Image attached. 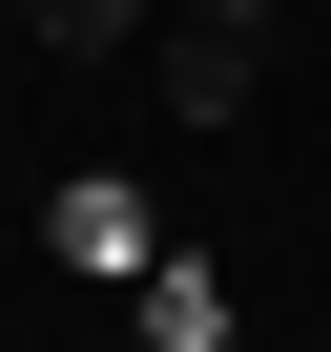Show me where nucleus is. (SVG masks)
<instances>
[{"label": "nucleus", "instance_id": "1", "mask_svg": "<svg viewBox=\"0 0 331 352\" xmlns=\"http://www.w3.org/2000/svg\"><path fill=\"white\" fill-rule=\"evenodd\" d=\"M249 83H269V42H187L166 21V124H249Z\"/></svg>", "mask_w": 331, "mask_h": 352}, {"label": "nucleus", "instance_id": "2", "mask_svg": "<svg viewBox=\"0 0 331 352\" xmlns=\"http://www.w3.org/2000/svg\"><path fill=\"white\" fill-rule=\"evenodd\" d=\"M62 249H83V270H124V290L166 270V228H145V187H62Z\"/></svg>", "mask_w": 331, "mask_h": 352}, {"label": "nucleus", "instance_id": "3", "mask_svg": "<svg viewBox=\"0 0 331 352\" xmlns=\"http://www.w3.org/2000/svg\"><path fill=\"white\" fill-rule=\"evenodd\" d=\"M145 21H166V0H21V42H42V63H124Z\"/></svg>", "mask_w": 331, "mask_h": 352}, {"label": "nucleus", "instance_id": "4", "mask_svg": "<svg viewBox=\"0 0 331 352\" xmlns=\"http://www.w3.org/2000/svg\"><path fill=\"white\" fill-rule=\"evenodd\" d=\"M145 352H228V290H207V249H166V270H145Z\"/></svg>", "mask_w": 331, "mask_h": 352}, {"label": "nucleus", "instance_id": "5", "mask_svg": "<svg viewBox=\"0 0 331 352\" xmlns=\"http://www.w3.org/2000/svg\"><path fill=\"white\" fill-rule=\"evenodd\" d=\"M269 21H290V0H187V42H269Z\"/></svg>", "mask_w": 331, "mask_h": 352}]
</instances>
